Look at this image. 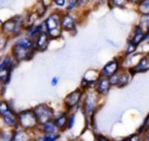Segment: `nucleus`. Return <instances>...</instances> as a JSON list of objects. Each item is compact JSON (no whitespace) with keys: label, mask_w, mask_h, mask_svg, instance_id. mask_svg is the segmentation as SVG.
I'll return each instance as SVG.
<instances>
[{"label":"nucleus","mask_w":149,"mask_h":141,"mask_svg":"<svg viewBox=\"0 0 149 141\" xmlns=\"http://www.w3.org/2000/svg\"><path fill=\"white\" fill-rule=\"evenodd\" d=\"M74 123H76V112H70L68 118V125H66V130H70L74 128Z\"/></svg>","instance_id":"28"},{"label":"nucleus","mask_w":149,"mask_h":141,"mask_svg":"<svg viewBox=\"0 0 149 141\" xmlns=\"http://www.w3.org/2000/svg\"><path fill=\"white\" fill-rule=\"evenodd\" d=\"M109 3H111L116 7H124L128 4L129 1H127V0H111Z\"/></svg>","instance_id":"29"},{"label":"nucleus","mask_w":149,"mask_h":141,"mask_svg":"<svg viewBox=\"0 0 149 141\" xmlns=\"http://www.w3.org/2000/svg\"><path fill=\"white\" fill-rule=\"evenodd\" d=\"M149 70V57L145 54L142 57H140V59L138 60L136 64L132 68H128V72L132 75V77L136 76L137 74H142L146 73Z\"/></svg>","instance_id":"14"},{"label":"nucleus","mask_w":149,"mask_h":141,"mask_svg":"<svg viewBox=\"0 0 149 141\" xmlns=\"http://www.w3.org/2000/svg\"><path fill=\"white\" fill-rule=\"evenodd\" d=\"M62 13L63 11L60 9H55V10L51 11L43 21L46 32L51 38V40H58L62 37V34H63L61 28Z\"/></svg>","instance_id":"4"},{"label":"nucleus","mask_w":149,"mask_h":141,"mask_svg":"<svg viewBox=\"0 0 149 141\" xmlns=\"http://www.w3.org/2000/svg\"><path fill=\"white\" fill-rule=\"evenodd\" d=\"M39 131L40 133H42L43 135H46V134H51V133H58L60 132L59 129L57 128V126L55 125L54 121H49V122L45 123V124L41 125L39 127Z\"/></svg>","instance_id":"20"},{"label":"nucleus","mask_w":149,"mask_h":141,"mask_svg":"<svg viewBox=\"0 0 149 141\" xmlns=\"http://www.w3.org/2000/svg\"><path fill=\"white\" fill-rule=\"evenodd\" d=\"M13 132L15 130L3 127L0 133V141H13Z\"/></svg>","instance_id":"23"},{"label":"nucleus","mask_w":149,"mask_h":141,"mask_svg":"<svg viewBox=\"0 0 149 141\" xmlns=\"http://www.w3.org/2000/svg\"><path fill=\"white\" fill-rule=\"evenodd\" d=\"M96 141H111L108 137L104 136L101 134H97L96 135Z\"/></svg>","instance_id":"32"},{"label":"nucleus","mask_w":149,"mask_h":141,"mask_svg":"<svg viewBox=\"0 0 149 141\" xmlns=\"http://www.w3.org/2000/svg\"><path fill=\"white\" fill-rule=\"evenodd\" d=\"M35 47L37 52H45L49 47L51 38L46 31H42L35 40Z\"/></svg>","instance_id":"15"},{"label":"nucleus","mask_w":149,"mask_h":141,"mask_svg":"<svg viewBox=\"0 0 149 141\" xmlns=\"http://www.w3.org/2000/svg\"><path fill=\"white\" fill-rule=\"evenodd\" d=\"M132 75L128 72V70H122L120 73L116 74V75L111 76L109 78L110 84L112 87L116 88H125L130 84L131 80H132Z\"/></svg>","instance_id":"12"},{"label":"nucleus","mask_w":149,"mask_h":141,"mask_svg":"<svg viewBox=\"0 0 149 141\" xmlns=\"http://www.w3.org/2000/svg\"><path fill=\"white\" fill-rule=\"evenodd\" d=\"M13 68H6V70H0V80L2 83V87H6L11 80V75H13Z\"/></svg>","instance_id":"21"},{"label":"nucleus","mask_w":149,"mask_h":141,"mask_svg":"<svg viewBox=\"0 0 149 141\" xmlns=\"http://www.w3.org/2000/svg\"><path fill=\"white\" fill-rule=\"evenodd\" d=\"M17 122H19V128L23 130L29 132H37L39 130L40 124L33 108H25L17 112Z\"/></svg>","instance_id":"6"},{"label":"nucleus","mask_w":149,"mask_h":141,"mask_svg":"<svg viewBox=\"0 0 149 141\" xmlns=\"http://www.w3.org/2000/svg\"><path fill=\"white\" fill-rule=\"evenodd\" d=\"M68 112H65V110H62V112H59L55 114L53 121L55 123V125L57 126V128L59 129L60 132H64L66 130V125H68Z\"/></svg>","instance_id":"19"},{"label":"nucleus","mask_w":149,"mask_h":141,"mask_svg":"<svg viewBox=\"0 0 149 141\" xmlns=\"http://www.w3.org/2000/svg\"><path fill=\"white\" fill-rule=\"evenodd\" d=\"M42 31H46L44 22H42V23L39 24V25L33 24V25L27 26V27H26V30H25V35L27 36V37L31 38V39L35 40Z\"/></svg>","instance_id":"17"},{"label":"nucleus","mask_w":149,"mask_h":141,"mask_svg":"<svg viewBox=\"0 0 149 141\" xmlns=\"http://www.w3.org/2000/svg\"><path fill=\"white\" fill-rule=\"evenodd\" d=\"M82 2H84V1H80V0H70V1H68V4H66L65 11L66 13H74V10H76V9L82 4Z\"/></svg>","instance_id":"25"},{"label":"nucleus","mask_w":149,"mask_h":141,"mask_svg":"<svg viewBox=\"0 0 149 141\" xmlns=\"http://www.w3.org/2000/svg\"><path fill=\"white\" fill-rule=\"evenodd\" d=\"M143 45H148L149 46V31L146 33V37H145V41L143 43Z\"/></svg>","instance_id":"34"},{"label":"nucleus","mask_w":149,"mask_h":141,"mask_svg":"<svg viewBox=\"0 0 149 141\" xmlns=\"http://www.w3.org/2000/svg\"><path fill=\"white\" fill-rule=\"evenodd\" d=\"M53 3L56 5L57 8H62V7H66L68 1H65V0H54Z\"/></svg>","instance_id":"31"},{"label":"nucleus","mask_w":149,"mask_h":141,"mask_svg":"<svg viewBox=\"0 0 149 141\" xmlns=\"http://www.w3.org/2000/svg\"><path fill=\"white\" fill-rule=\"evenodd\" d=\"M35 41L26 35H22L13 42L10 49V54L17 62L29 61L33 59L36 53Z\"/></svg>","instance_id":"1"},{"label":"nucleus","mask_w":149,"mask_h":141,"mask_svg":"<svg viewBox=\"0 0 149 141\" xmlns=\"http://www.w3.org/2000/svg\"><path fill=\"white\" fill-rule=\"evenodd\" d=\"M0 114L4 128L15 130L19 128L17 112H15L10 100H1L0 103Z\"/></svg>","instance_id":"5"},{"label":"nucleus","mask_w":149,"mask_h":141,"mask_svg":"<svg viewBox=\"0 0 149 141\" xmlns=\"http://www.w3.org/2000/svg\"><path fill=\"white\" fill-rule=\"evenodd\" d=\"M86 91H84L81 87H78L74 91L66 94L63 98V107L64 110L70 112H76V110H79L82 108V101H83L84 94Z\"/></svg>","instance_id":"7"},{"label":"nucleus","mask_w":149,"mask_h":141,"mask_svg":"<svg viewBox=\"0 0 149 141\" xmlns=\"http://www.w3.org/2000/svg\"><path fill=\"white\" fill-rule=\"evenodd\" d=\"M58 82H59V78H58L57 76H55V77H53V78L51 79V86L55 87V86L58 84Z\"/></svg>","instance_id":"33"},{"label":"nucleus","mask_w":149,"mask_h":141,"mask_svg":"<svg viewBox=\"0 0 149 141\" xmlns=\"http://www.w3.org/2000/svg\"><path fill=\"white\" fill-rule=\"evenodd\" d=\"M143 139H144V141H149V129L146 131V133L143 135Z\"/></svg>","instance_id":"35"},{"label":"nucleus","mask_w":149,"mask_h":141,"mask_svg":"<svg viewBox=\"0 0 149 141\" xmlns=\"http://www.w3.org/2000/svg\"><path fill=\"white\" fill-rule=\"evenodd\" d=\"M112 141H129V138H128V137H126V138L120 139V140H112Z\"/></svg>","instance_id":"36"},{"label":"nucleus","mask_w":149,"mask_h":141,"mask_svg":"<svg viewBox=\"0 0 149 141\" xmlns=\"http://www.w3.org/2000/svg\"><path fill=\"white\" fill-rule=\"evenodd\" d=\"M128 138H129V141H144L143 136L140 134H138V133H134V134L130 135Z\"/></svg>","instance_id":"30"},{"label":"nucleus","mask_w":149,"mask_h":141,"mask_svg":"<svg viewBox=\"0 0 149 141\" xmlns=\"http://www.w3.org/2000/svg\"><path fill=\"white\" fill-rule=\"evenodd\" d=\"M33 110L35 112L36 117L38 119L40 126L45 123L52 121L55 117L56 112L52 106H50L47 103H39L33 107Z\"/></svg>","instance_id":"9"},{"label":"nucleus","mask_w":149,"mask_h":141,"mask_svg":"<svg viewBox=\"0 0 149 141\" xmlns=\"http://www.w3.org/2000/svg\"><path fill=\"white\" fill-rule=\"evenodd\" d=\"M146 55H147V56H148V57H149V51H148V53H147Z\"/></svg>","instance_id":"37"},{"label":"nucleus","mask_w":149,"mask_h":141,"mask_svg":"<svg viewBox=\"0 0 149 141\" xmlns=\"http://www.w3.org/2000/svg\"><path fill=\"white\" fill-rule=\"evenodd\" d=\"M78 17L74 13H66L63 11L61 17V28L62 31L66 33L76 34L77 32Z\"/></svg>","instance_id":"11"},{"label":"nucleus","mask_w":149,"mask_h":141,"mask_svg":"<svg viewBox=\"0 0 149 141\" xmlns=\"http://www.w3.org/2000/svg\"><path fill=\"white\" fill-rule=\"evenodd\" d=\"M13 141H35V132H29L21 128H17L13 132Z\"/></svg>","instance_id":"18"},{"label":"nucleus","mask_w":149,"mask_h":141,"mask_svg":"<svg viewBox=\"0 0 149 141\" xmlns=\"http://www.w3.org/2000/svg\"><path fill=\"white\" fill-rule=\"evenodd\" d=\"M138 46L135 45L134 43L130 41H127V46H126V49H125V52H124V57H130V56H133L137 53V50H138Z\"/></svg>","instance_id":"24"},{"label":"nucleus","mask_w":149,"mask_h":141,"mask_svg":"<svg viewBox=\"0 0 149 141\" xmlns=\"http://www.w3.org/2000/svg\"><path fill=\"white\" fill-rule=\"evenodd\" d=\"M147 32L141 27L139 24H137L134 28H133V31L131 33L130 38L128 39V41L134 43L135 45H137L138 47H140L141 45H143L145 41V37H146Z\"/></svg>","instance_id":"13"},{"label":"nucleus","mask_w":149,"mask_h":141,"mask_svg":"<svg viewBox=\"0 0 149 141\" xmlns=\"http://www.w3.org/2000/svg\"><path fill=\"white\" fill-rule=\"evenodd\" d=\"M124 55L122 56H116L111 60L106 62L100 70L101 77L110 78L111 76L120 73V70H124Z\"/></svg>","instance_id":"8"},{"label":"nucleus","mask_w":149,"mask_h":141,"mask_svg":"<svg viewBox=\"0 0 149 141\" xmlns=\"http://www.w3.org/2000/svg\"><path fill=\"white\" fill-rule=\"evenodd\" d=\"M138 24L145 30V31L148 32L149 31V15H144V17H140Z\"/></svg>","instance_id":"26"},{"label":"nucleus","mask_w":149,"mask_h":141,"mask_svg":"<svg viewBox=\"0 0 149 141\" xmlns=\"http://www.w3.org/2000/svg\"><path fill=\"white\" fill-rule=\"evenodd\" d=\"M111 87L112 86H111V84H110L109 78L101 77L99 79V81L97 82V84H96L94 90H95L101 97H104V96H106L109 93Z\"/></svg>","instance_id":"16"},{"label":"nucleus","mask_w":149,"mask_h":141,"mask_svg":"<svg viewBox=\"0 0 149 141\" xmlns=\"http://www.w3.org/2000/svg\"><path fill=\"white\" fill-rule=\"evenodd\" d=\"M136 10L139 13L140 17L149 15V0H142L136 4Z\"/></svg>","instance_id":"22"},{"label":"nucleus","mask_w":149,"mask_h":141,"mask_svg":"<svg viewBox=\"0 0 149 141\" xmlns=\"http://www.w3.org/2000/svg\"><path fill=\"white\" fill-rule=\"evenodd\" d=\"M59 141H61V140H59Z\"/></svg>","instance_id":"38"},{"label":"nucleus","mask_w":149,"mask_h":141,"mask_svg":"<svg viewBox=\"0 0 149 141\" xmlns=\"http://www.w3.org/2000/svg\"><path fill=\"white\" fill-rule=\"evenodd\" d=\"M100 78H101L100 70L91 68V70H87L85 73V75H84L83 79H82V81H81V86H80V87H81L84 91L94 89Z\"/></svg>","instance_id":"10"},{"label":"nucleus","mask_w":149,"mask_h":141,"mask_svg":"<svg viewBox=\"0 0 149 141\" xmlns=\"http://www.w3.org/2000/svg\"><path fill=\"white\" fill-rule=\"evenodd\" d=\"M27 27V19L23 15H15L10 19L3 22L1 25L2 36L8 38H19L25 33Z\"/></svg>","instance_id":"3"},{"label":"nucleus","mask_w":149,"mask_h":141,"mask_svg":"<svg viewBox=\"0 0 149 141\" xmlns=\"http://www.w3.org/2000/svg\"><path fill=\"white\" fill-rule=\"evenodd\" d=\"M101 96L97 93L94 89L88 90L84 94L83 101H82V112H83L84 117L86 119V123H87V127L90 128L93 127L94 128V120H95V114L97 110H99L100 106V100H101Z\"/></svg>","instance_id":"2"},{"label":"nucleus","mask_w":149,"mask_h":141,"mask_svg":"<svg viewBox=\"0 0 149 141\" xmlns=\"http://www.w3.org/2000/svg\"><path fill=\"white\" fill-rule=\"evenodd\" d=\"M60 136H61V132L46 134L44 135V141H59Z\"/></svg>","instance_id":"27"}]
</instances>
